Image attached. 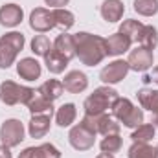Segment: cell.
<instances>
[{"mask_svg": "<svg viewBox=\"0 0 158 158\" xmlns=\"http://www.w3.org/2000/svg\"><path fill=\"white\" fill-rule=\"evenodd\" d=\"M76 39V57L85 66H96L107 57L105 39L88 31H79L74 35Z\"/></svg>", "mask_w": 158, "mask_h": 158, "instance_id": "1", "label": "cell"}, {"mask_svg": "<svg viewBox=\"0 0 158 158\" xmlns=\"http://www.w3.org/2000/svg\"><path fill=\"white\" fill-rule=\"evenodd\" d=\"M118 92L110 86V85H105V86H99L96 88L83 103V109H85V114L88 116H96V114H103L107 112L112 103L118 99Z\"/></svg>", "mask_w": 158, "mask_h": 158, "instance_id": "2", "label": "cell"}, {"mask_svg": "<svg viewBox=\"0 0 158 158\" xmlns=\"http://www.w3.org/2000/svg\"><path fill=\"white\" fill-rule=\"evenodd\" d=\"M26 39L20 31H9L0 37V68L7 70L15 61L17 55L24 50Z\"/></svg>", "mask_w": 158, "mask_h": 158, "instance_id": "3", "label": "cell"}, {"mask_svg": "<svg viewBox=\"0 0 158 158\" xmlns=\"http://www.w3.org/2000/svg\"><path fill=\"white\" fill-rule=\"evenodd\" d=\"M37 90L30 88V86H24V85H19L15 81H4L0 83V101L7 107H13V105H28L30 99L35 96Z\"/></svg>", "mask_w": 158, "mask_h": 158, "instance_id": "4", "label": "cell"}, {"mask_svg": "<svg viewBox=\"0 0 158 158\" xmlns=\"http://www.w3.org/2000/svg\"><path fill=\"white\" fill-rule=\"evenodd\" d=\"M81 123L86 127V129H90L94 134H101V136H109V134H119V123L116 119L112 118V116H109V114H96V116H88V114H85L83 119H81Z\"/></svg>", "mask_w": 158, "mask_h": 158, "instance_id": "5", "label": "cell"}, {"mask_svg": "<svg viewBox=\"0 0 158 158\" xmlns=\"http://www.w3.org/2000/svg\"><path fill=\"white\" fill-rule=\"evenodd\" d=\"M24 134H26V129H24V123L20 119L9 118L0 127V142L4 145H7L9 149L20 145L24 140Z\"/></svg>", "mask_w": 158, "mask_h": 158, "instance_id": "6", "label": "cell"}, {"mask_svg": "<svg viewBox=\"0 0 158 158\" xmlns=\"http://www.w3.org/2000/svg\"><path fill=\"white\" fill-rule=\"evenodd\" d=\"M68 142H70V145H72L76 151H88V149H92L94 143H96V134H94L90 129H86L83 123H77V125H74V127L70 129V132H68Z\"/></svg>", "mask_w": 158, "mask_h": 158, "instance_id": "7", "label": "cell"}, {"mask_svg": "<svg viewBox=\"0 0 158 158\" xmlns=\"http://www.w3.org/2000/svg\"><path fill=\"white\" fill-rule=\"evenodd\" d=\"M153 61H155V53L145 46H136L134 50H129L127 63L129 68L134 72H147L153 66Z\"/></svg>", "mask_w": 158, "mask_h": 158, "instance_id": "8", "label": "cell"}, {"mask_svg": "<svg viewBox=\"0 0 158 158\" xmlns=\"http://www.w3.org/2000/svg\"><path fill=\"white\" fill-rule=\"evenodd\" d=\"M129 63L127 61H123V59H114L112 63H109L107 66H103L101 68V72H99V79L105 83V85H116L119 81H123V79L127 77V74H129Z\"/></svg>", "mask_w": 158, "mask_h": 158, "instance_id": "9", "label": "cell"}, {"mask_svg": "<svg viewBox=\"0 0 158 158\" xmlns=\"http://www.w3.org/2000/svg\"><path fill=\"white\" fill-rule=\"evenodd\" d=\"M30 28L37 33H46L55 26V19H53V11L46 9V7H35L30 13Z\"/></svg>", "mask_w": 158, "mask_h": 158, "instance_id": "10", "label": "cell"}, {"mask_svg": "<svg viewBox=\"0 0 158 158\" xmlns=\"http://www.w3.org/2000/svg\"><path fill=\"white\" fill-rule=\"evenodd\" d=\"M24 19V11L19 4H4L0 7V24L4 28H17Z\"/></svg>", "mask_w": 158, "mask_h": 158, "instance_id": "11", "label": "cell"}, {"mask_svg": "<svg viewBox=\"0 0 158 158\" xmlns=\"http://www.w3.org/2000/svg\"><path fill=\"white\" fill-rule=\"evenodd\" d=\"M131 44L132 40L129 39L127 35L123 33H112L109 35V39H105V50H107V55H112V57H118V55H123L125 52L131 50Z\"/></svg>", "mask_w": 158, "mask_h": 158, "instance_id": "12", "label": "cell"}, {"mask_svg": "<svg viewBox=\"0 0 158 158\" xmlns=\"http://www.w3.org/2000/svg\"><path fill=\"white\" fill-rule=\"evenodd\" d=\"M17 74L24 81H35L42 74V66L35 57H24L17 63Z\"/></svg>", "mask_w": 158, "mask_h": 158, "instance_id": "13", "label": "cell"}, {"mask_svg": "<svg viewBox=\"0 0 158 158\" xmlns=\"http://www.w3.org/2000/svg\"><path fill=\"white\" fill-rule=\"evenodd\" d=\"M63 86H64V90L70 92V94H81V92H85L86 86H88V77H86V74L81 72V70H70V72L64 76V79H63Z\"/></svg>", "mask_w": 158, "mask_h": 158, "instance_id": "14", "label": "cell"}, {"mask_svg": "<svg viewBox=\"0 0 158 158\" xmlns=\"http://www.w3.org/2000/svg\"><path fill=\"white\" fill-rule=\"evenodd\" d=\"M99 13L103 17V20L107 22H118L123 19V13H125V6L121 0H105L99 7Z\"/></svg>", "mask_w": 158, "mask_h": 158, "instance_id": "15", "label": "cell"}, {"mask_svg": "<svg viewBox=\"0 0 158 158\" xmlns=\"http://www.w3.org/2000/svg\"><path fill=\"white\" fill-rule=\"evenodd\" d=\"M50 125H52V116L35 114V116H31L30 123H28V132L31 138H44L50 131Z\"/></svg>", "mask_w": 158, "mask_h": 158, "instance_id": "16", "label": "cell"}, {"mask_svg": "<svg viewBox=\"0 0 158 158\" xmlns=\"http://www.w3.org/2000/svg\"><path fill=\"white\" fill-rule=\"evenodd\" d=\"M68 63H70V59H66L63 53H59L55 48H52L50 52H48V55L44 57V64H46V68H48V72H52V74H63L64 70H66V66H68Z\"/></svg>", "mask_w": 158, "mask_h": 158, "instance_id": "17", "label": "cell"}, {"mask_svg": "<svg viewBox=\"0 0 158 158\" xmlns=\"http://www.w3.org/2000/svg\"><path fill=\"white\" fill-rule=\"evenodd\" d=\"M53 48L59 53H63L66 59H70V61L76 57V39H74V35H70L66 31L57 35V39L53 40Z\"/></svg>", "mask_w": 158, "mask_h": 158, "instance_id": "18", "label": "cell"}, {"mask_svg": "<svg viewBox=\"0 0 158 158\" xmlns=\"http://www.w3.org/2000/svg\"><path fill=\"white\" fill-rule=\"evenodd\" d=\"M63 92H64V86H63V81H59V79H48L37 88V94H40L42 98H46L50 101L59 99L63 96Z\"/></svg>", "mask_w": 158, "mask_h": 158, "instance_id": "19", "label": "cell"}, {"mask_svg": "<svg viewBox=\"0 0 158 158\" xmlns=\"http://www.w3.org/2000/svg\"><path fill=\"white\" fill-rule=\"evenodd\" d=\"M28 107V110L31 112V116H35V114H46V116H53V101H50V99H46V98H42L40 94L35 92V96L30 99V103L26 105Z\"/></svg>", "mask_w": 158, "mask_h": 158, "instance_id": "20", "label": "cell"}, {"mask_svg": "<svg viewBox=\"0 0 158 158\" xmlns=\"http://www.w3.org/2000/svg\"><path fill=\"white\" fill-rule=\"evenodd\" d=\"M77 118V109L74 103H64L55 110V123L59 127H72V123Z\"/></svg>", "mask_w": 158, "mask_h": 158, "instance_id": "21", "label": "cell"}, {"mask_svg": "<svg viewBox=\"0 0 158 158\" xmlns=\"http://www.w3.org/2000/svg\"><path fill=\"white\" fill-rule=\"evenodd\" d=\"M136 98H138V103H140L142 109L151 110V112L158 110V90L143 86V88H140L136 92Z\"/></svg>", "mask_w": 158, "mask_h": 158, "instance_id": "22", "label": "cell"}, {"mask_svg": "<svg viewBox=\"0 0 158 158\" xmlns=\"http://www.w3.org/2000/svg\"><path fill=\"white\" fill-rule=\"evenodd\" d=\"M53 11V19H55V26L61 28L63 31H68L74 24H76V17L72 11H68L66 7H57V9H52Z\"/></svg>", "mask_w": 158, "mask_h": 158, "instance_id": "23", "label": "cell"}, {"mask_svg": "<svg viewBox=\"0 0 158 158\" xmlns=\"http://www.w3.org/2000/svg\"><path fill=\"white\" fill-rule=\"evenodd\" d=\"M129 158H158L156 147L149 145V143H140V142H132V145L129 147Z\"/></svg>", "mask_w": 158, "mask_h": 158, "instance_id": "24", "label": "cell"}, {"mask_svg": "<svg viewBox=\"0 0 158 158\" xmlns=\"http://www.w3.org/2000/svg\"><path fill=\"white\" fill-rule=\"evenodd\" d=\"M142 30H143V24L140 20H134V19H127V20H123L119 24V33L127 35L132 42H138Z\"/></svg>", "mask_w": 158, "mask_h": 158, "instance_id": "25", "label": "cell"}, {"mask_svg": "<svg viewBox=\"0 0 158 158\" xmlns=\"http://www.w3.org/2000/svg\"><path fill=\"white\" fill-rule=\"evenodd\" d=\"M155 132H156V127L153 123H142L140 127H136L131 134L132 142H140V143H149L153 138H155Z\"/></svg>", "mask_w": 158, "mask_h": 158, "instance_id": "26", "label": "cell"}, {"mask_svg": "<svg viewBox=\"0 0 158 158\" xmlns=\"http://www.w3.org/2000/svg\"><path fill=\"white\" fill-rule=\"evenodd\" d=\"M132 101L129 99V98H118L114 103H112V107H110V112H112V118L121 121V119L125 118L131 110H132Z\"/></svg>", "mask_w": 158, "mask_h": 158, "instance_id": "27", "label": "cell"}, {"mask_svg": "<svg viewBox=\"0 0 158 158\" xmlns=\"http://www.w3.org/2000/svg\"><path fill=\"white\" fill-rule=\"evenodd\" d=\"M138 42H140V46H145L149 50H155L158 46V30L155 26H145L143 24V30L140 33Z\"/></svg>", "mask_w": 158, "mask_h": 158, "instance_id": "28", "label": "cell"}, {"mask_svg": "<svg viewBox=\"0 0 158 158\" xmlns=\"http://www.w3.org/2000/svg\"><path fill=\"white\" fill-rule=\"evenodd\" d=\"M53 48V42L48 39L46 35H35L31 39V52L39 57H46L48 52Z\"/></svg>", "mask_w": 158, "mask_h": 158, "instance_id": "29", "label": "cell"}, {"mask_svg": "<svg viewBox=\"0 0 158 158\" xmlns=\"http://www.w3.org/2000/svg\"><path fill=\"white\" fill-rule=\"evenodd\" d=\"M121 145H123V142H121V136H119V134H109V136H103V140L99 142L101 153H110V155L119 153Z\"/></svg>", "mask_w": 158, "mask_h": 158, "instance_id": "30", "label": "cell"}, {"mask_svg": "<svg viewBox=\"0 0 158 158\" xmlns=\"http://www.w3.org/2000/svg\"><path fill=\"white\" fill-rule=\"evenodd\" d=\"M134 11L142 17H153L158 13V0H134Z\"/></svg>", "mask_w": 158, "mask_h": 158, "instance_id": "31", "label": "cell"}, {"mask_svg": "<svg viewBox=\"0 0 158 158\" xmlns=\"http://www.w3.org/2000/svg\"><path fill=\"white\" fill-rule=\"evenodd\" d=\"M119 123H123V125L129 127V129H136V127H140V125L143 123V109H138V107L134 105L132 110L121 119Z\"/></svg>", "mask_w": 158, "mask_h": 158, "instance_id": "32", "label": "cell"}, {"mask_svg": "<svg viewBox=\"0 0 158 158\" xmlns=\"http://www.w3.org/2000/svg\"><path fill=\"white\" fill-rule=\"evenodd\" d=\"M39 158H61V151L53 143H40Z\"/></svg>", "mask_w": 158, "mask_h": 158, "instance_id": "33", "label": "cell"}, {"mask_svg": "<svg viewBox=\"0 0 158 158\" xmlns=\"http://www.w3.org/2000/svg\"><path fill=\"white\" fill-rule=\"evenodd\" d=\"M19 158H39V147H26Z\"/></svg>", "mask_w": 158, "mask_h": 158, "instance_id": "34", "label": "cell"}, {"mask_svg": "<svg viewBox=\"0 0 158 158\" xmlns=\"http://www.w3.org/2000/svg\"><path fill=\"white\" fill-rule=\"evenodd\" d=\"M142 81H143L145 85H147V83H156L158 85V66H155V68L151 70V74H145Z\"/></svg>", "mask_w": 158, "mask_h": 158, "instance_id": "35", "label": "cell"}, {"mask_svg": "<svg viewBox=\"0 0 158 158\" xmlns=\"http://www.w3.org/2000/svg\"><path fill=\"white\" fill-rule=\"evenodd\" d=\"M44 2H46V6H50L52 9H57V7H64V6H68L70 0H44Z\"/></svg>", "mask_w": 158, "mask_h": 158, "instance_id": "36", "label": "cell"}, {"mask_svg": "<svg viewBox=\"0 0 158 158\" xmlns=\"http://www.w3.org/2000/svg\"><path fill=\"white\" fill-rule=\"evenodd\" d=\"M0 158H11V151H9V147L7 145H0Z\"/></svg>", "mask_w": 158, "mask_h": 158, "instance_id": "37", "label": "cell"}, {"mask_svg": "<svg viewBox=\"0 0 158 158\" xmlns=\"http://www.w3.org/2000/svg\"><path fill=\"white\" fill-rule=\"evenodd\" d=\"M96 158H114V155H110V153H99Z\"/></svg>", "mask_w": 158, "mask_h": 158, "instance_id": "38", "label": "cell"}, {"mask_svg": "<svg viewBox=\"0 0 158 158\" xmlns=\"http://www.w3.org/2000/svg\"><path fill=\"white\" fill-rule=\"evenodd\" d=\"M153 125L158 129V110L156 112H153Z\"/></svg>", "mask_w": 158, "mask_h": 158, "instance_id": "39", "label": "cell"}, {"mask_svg": "<svg viewBox=\"0 0 158 158\" xmlns=\"http://www.w3.org/2000/svg\"><path fill=\"white\" fill-rule=\"evenodd\" d=\"M156 151H158V145H156Z\"/></svg>", "mask_w": 158, "mask_h": 158, "instance_id": "40", "label": "cell"}]
</instances>
